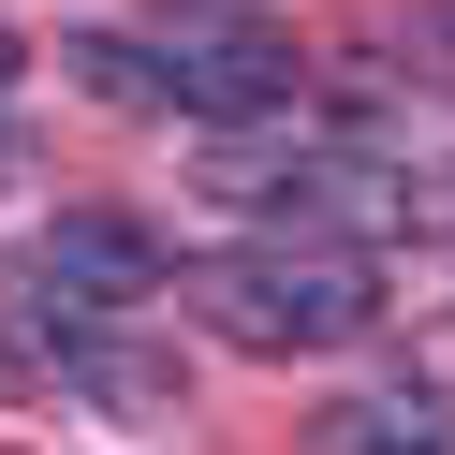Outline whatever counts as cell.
<instances>
[{
    "mask_svg": "<svg viewBox=\"0 0 455 455\" xmlns=\"http://www.w3.org/2000/svg\"><path fill=\"white\" fill-rule=\"evenodd\" d=\"M177 294H191V323L220 353H353L382 323V265L353 235H323V220H279L250 250H206Z\"/></svg>",
    "mask_w": 455,
    "mask_h": 455,
    "instance_id": "6da1fadb",
    "label": "cell"
},
{
    "mask_svg": "<svg viewBox=\"0 0 455 455\" xmlns=\"http://www.w3.org/2000/svg\"><path fill=\"white\" fill-rule=\"evenodd\" d=\"M426 60H441V89H455V0H441V15H426Z\"/></svg>",
    "mask_w": 455,
    "mask_h": 455,
    "instance_id": "52a82bcc",
    "label": "cell"
},
{
    "mask_svg": "<svg viewBox=\"0 0 455 455\" xmlns=\"http://www.w3.org/2000/svg\"><path fill=\"white\" fill-rule=\"evenodd\" d=\"M15 89H30V44H15V30H0V118H15Z\"/></svg>",
    "mask_w": 455,
    "mask_h": 455,
    "instance_id": "8992f818",
    "label": "cell"
},
{
    "mask_svg": "<svg viewBox=\"0 0 455 455\" xmlns=\"http://www.w3.org/2000/svg\"><path fill=\"white\" fill-rule=\"evenodd\" d=\"M60 74H89V103H118V118H148V103H177V89H162V60H148V44H74Z\"/></svg>",
    "mask_w": 455,
    "mask_h": 455,
    "instance_id": "5b68a950",
    "label": "cell"
},
{
    "mask_svg": "<svg viewBox=\"0 0 455 455\" xmlns=\"http://www.w3.org/2000/svg\"><path fill=\"white\" fill-rule=\"evenodd\" d=\"M162 279H177V265H162L148 220H118V206H60L44 235L0 250V323L60 367V353H89V338H118L132 308L162 294Z\"/></svg>",
    "mask_w": 455,
    "mask_h": 455,
    "instance_id": "7a4b0ae2",
    "label": "cell"
},
{
    "mask_svg": "<svg viewBox=\"0 0 455 455\" xmlns=\"http://www.w3.org/2000/svg\"><path fill=\"white\" fill-rule=\"evenodd\" d=\"M308 455H455V411H426V396H338L308 426Z\"/></svg>",
    "mask_w": 455,
    "mask_h": 455,
    "instance_id": "277c9868",
    "label": "cell"
},
{
    "mask_svg": "<svg viewBox=\"0 0 455 455\" xmlns=\"http://www.w3.org/2000/svg\"><path fill=\"white\" fill-rule=\"evenodd\" d=\"M162 89H177V118H220V132H265L294 118V44L265 30V15H162Z\"/></svg>",
    "mask_w": 455,
    "mask_h": 455,
    "instance_id": "3957f363",
    "label": "cell"
}]
</instances>
